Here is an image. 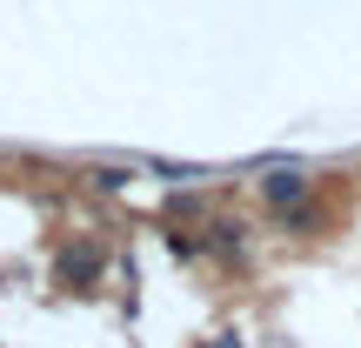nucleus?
I'll list each match as a JSON object with an SVG mask.
<instances>
[{
	"mask_svg": "<svg viewBox=\"0 0 361 348\" xmlns=\"http://www.w3.org/2000/svg\"><path fill=\"white\" fill-rule=\"evenodd\" d=\"M94 275H101V248H87V241L61 248V282H67V288H87Z\"/></svg>",
	"mask_w": 361,
	"mask_h": 348,
	"instance_id": "1",
	"label": "nucleus"
},
{
	"mask_svg": "<svg viewBox=\"0 0 361 348\" xmlns=\"http://www.w3.org/2000/svg\"><path fill=\"white\" fill-rule=\"evenodd\" d=\"M261 194H268L274 208H288V201L301 194V174H268V181H261Z\"/></svg>",
	"mask_w": 361,
	"mask_h": 348,
	"instance_id": "2",
	"label": "nucleus"
}]
</instances>
